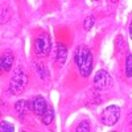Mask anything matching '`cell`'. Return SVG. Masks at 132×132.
<instances>
[{"mask_svg":"<svg viewBox=\"0 0 132 132\" xmlns=\"http://www.w3.org/2000/svg\"><path fill=\"white\" fill-rule=\"evenodd\" d=\"M120 118V107L116 104L108 106L103 110V112L101 114V120L104 126L111 127L114 124H116V122Z\"/></svg>","mask_w":132,"mask_h":132,"instance_id":"3","label":"cell"},{"mask_svg":"<svg viewBox=\"0 0 132 132\" xmlns=\"http://www.w3.org/2000/svg\"><path fill=\"white\" fill-rule=\"evenodd\" d=\"M129 37L132 38V21H131V24H129Z\"/></svg>","mask_w":132,"mask_h":132,"instance_id":"15","label":"cell"},{"mask_svg":"<svg viewBox=\"0 0 132 132\" xmlns=\"http://www.w3.org/2000/svg\"><path fill=\"white\" fill-rule=\"evenodd\" d=\"M28 83V78H27V73L24 71V69L19 66L16 68L15 73L11 77V81H9V93L13 94V95H19L21 94Z\"/></svg>","mask_w":132,"mask_h":132,"instance_id":"2","label":"cell"},{"mask_svg":"<svg viewBox=\"0 0 132 132\" xmlns=\"http://www.w3.org/2000/svg\"><path fill=\"white\" fill-rule=\"evenodd\" d=\"M29 108H30V103L28 101H24V99H20L19 102H16L15 104V110L19 112L20 116H24L29 112Z\"/></svg>","mask_w":132,"mask_h":132,"instance_id":"9","label":"cell"},{"mask_svg":"<svg viewBox=\"0 0 132 132\" xmlns=\"http://www.w3.org/2000/svg\"><path fill=\"white\" fill-rule=\"evenodd\" d=\"M2 127H0V129H2L3 132H13L15 131V127H13V124H11V123H8V122H2V124H0Z\"/></svg>","mask_w":132,"mask_h":132,"instance_id":"13","label":"cell"},{"mask_svg":"<svg viewBox=\"0 0 132 132\" xmlns=\"http://www.w3.org/2000/svg\"><path fill=\"white\" fill-rule=\"evenodd\" d=\"M40 118H41V120H42L44 124H45V126H49V124L53 122V119H54V110H53V107L48 104L46 110L44 111V114H42Z\"/></svg>","mask_w":132,"mask_h":132,"instance_id":"10","label":"cell"},{"mask_svg":"<svg viewBox=\"0 0 132 132\" xmlns=\"http://www.w3.org/2000/svg\"><path fill=\"white\" fill-rule=\"evenodd\" d=\"M68 58V49L63 44H57L56 48V62L60 63V66H63Z\"/></svg>","mask_w":132,"mask_h":132,"instance_id":"7","label":"cell"},{"mask_svg":"<svg viewBox=\"0 0 132 132\" xmlns=\"http://www.w3.org/2000/svg\"><path fill=\"white\" fill-rule=\"evenodd\" d=\"M74 61L81 71V75L87 78L93 71V53L87 46H79L74 54Z\"/></svg>","mask_w":132,"mask_h":132,"instance_id":"1","label":"cell"},{"mask_svg":"<svg viewBox=\"0 0 132 132\" xmlns=\"http://www.w3.org/2000/svg\"><path fill=\"white\" fill-rule=\"evenodd\" d=\"M126 75L128 78L132 77V54H128L126 58Z\"/></svg>","mask_w":132,"mask_h":132,"instance_id":"11","label":"cell"},{"mask_svg":"<svg viewBox=\"0 0 132 132\" xmlns=\"http://www.w3.org/2000/svg\"><path fill=\"white\" fill-rule=\"evenodd\" d=\"M77 131L78 132H82V131H85V132H87V131H90V123L89 122H81L79 124H78V127H77Z\"/></svg>","mask_w":132,"mask_h":132,"instance_id":"14","label":"cell"},{"mask_svg":"<svg viewBox=\"0 0 132 132\" xmlns=\"http://www.w3.org/2000/svg\"><path fill=\"white\" fill-rule=\"evenodd\" d=\"M46 107H48V103L41 95H37L36 98H33V101L30 102V108L38 116H41L44 114V111L46 110Z\"/></svg>","mask_w":132,"mask_h":132,"instance_id":"6","label":"cell"},{"mask_svg":"<svg viewBox=\"0 0 132 132\" xmlns=\"http://www.w3.org/2000/svg\"><path fill=\"white\" fill-rule=\"evenodd\" d=\"M35 48H36L37 56H40V57L48 56L50 49H52V40H50V36L48 35V33H42V35H40L36 38Z\"/></svg>","mask_w":132,"mask_h":132,"instance_id":"4","label":"cell"},{"mask_svg":"<svg viewBox=\"0 0 132 132\" xmlns=\"http://www.w3.org/2000/svg\"><path fill=\"white\" fill-rule=\"evenodd\" d=\"M94 2H98V0H94Z\"/></svg>","mask_w":132,"mask_h":132,"instance_id":"17","label":"cell"},{"mask_svg":"<svg viewBox=\"0 0 132 132\" xmlns=\"http://www.w3.org/2000/svg\"><path fill=\"white\" fill-rule=\"evenodd\" d=\"M13 61H15V57H13V54L11 53V52H5L3 54V57H2V70L3 71H9L11 68H12V65H13Z\"/></svg>","mask_w":132,"mask_h":132,"instance_id":"8","label":"cell"},{"mask_svg":"<svg viewBox=\"0 0 132 132\" xmlns=\"http://www.w3.org/2000/svg\"><path fill=\"white\" fill-rule=\"evenodd\" d=\"M94 21H95V19H94L93 15L87 16V17L85 19V21H83V28H85V30H90V29L94 27Z\"/></svg>","mask_w":132,"mask_h":132,"instance_id":"12","label":"cell"},{"mask_svg":"<svg viewBox=\"0 0 132 132\" xmlns=\"http://www.w3.org/2000/svg\"><path fill=\"white\" fill-rule=\"evenodd\" d=\"M112 85V78L106 70H98L94 75V86L98 90H104L108 89Z\"/></svg>","mask_w":132,"mask_h":132,"instance_id":"5","label":"cell"},{"mask_svg":"<svg viewBox=\"0 0 132 132\" xmlns=\"http://www.w3.org/2000/svg\"><path fill=\"white\" fill-rule=\"evenodd\" d=\"M110 2H112V3H116V2H118V0H110Z\"/></svg>","mask_w":132,"mask_h":132,"instance_id":"16","label":"cell"}]
</instances>
